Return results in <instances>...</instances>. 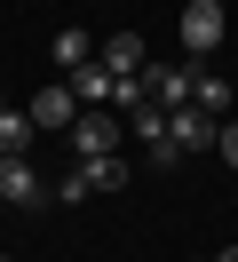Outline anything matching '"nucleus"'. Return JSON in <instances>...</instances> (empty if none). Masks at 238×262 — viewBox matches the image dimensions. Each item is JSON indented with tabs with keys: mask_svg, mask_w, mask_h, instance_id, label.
<instances>
[{
	"mask_svg": "<svg viewBox=\"0 0 238 262\" xmlns=\"http://www.w3.org/2000/svg\"><path fill=\"white\" fill-rule=\"evenodd\" d=\"M127 135L143 143V167H183L190 151L175 143V127H167V112L159 103H143V112H127Z\"/></svg>",
	"mask_w": 238,
	"mask_h": 262,
	"instance_id": "obj_1",
	"label": "nucleus"
},
{
	"mask_svg": "<svg viewBox=\"0 0 238 262\" xmlns=\"http://www.w3.org/2000/svg\"><path fill=\"white\" fill-rule=\"evenodd\" d=\"M63 80H72V96H79V103H111L119 72H111V64H79V72H63Z\"/></svg>",
	"mask_w": 238,
	"mask_h": 262,
	"instance_id": "obj_11",
	"label": "nucleus"
},
{
	"mask_svg": "<svg viewBox=\"0 0 238 262\" xmlns=\"http://www.w3.org/2000/svg\"><path fill=\"white\" fill-rule=\"evenodd\" d=\"M103 64L119 72V80H135V72H151V48H143V32H111V40H103Z\"/></svg>",
	"mask_w": 238,
	"mask_h": 262,
	"instance_id": "obj_9",
	"label": "nucleus"
},
{
	"mask_svg": "<svg viewBox=\"0 0 238 262\" xmlns=\"http://www.w3.org/2000/svg\"><path fill=\"white\" fill-rule=\"evenodd\" d=\"M0 112H8V103H0Z\"/></svg>",
	"mask_w": 238,
	"mask_h": 262,
	"instance_id": "obj_16",
	"label": "nucleus"
},
{
	"mask_svg": "<svg viewBox=\"0 0 238 262\" xmlns=\"http://www.w3.org/2000/svg\"><path fill=\"white\" fill-rule=\"evenodd\" d=\"M183 48L214 56L222 48V0H183Z\"/></svg>",
	"mask_w": 238,
	"mask_h": 262,
	"instance_id": "obj_5",
	"label": "nucleus"
},
{
	"mask_svg": "<svg viewBox=\"0 0 238 262\" xmlns=\"http://www.w3.org/2000/svg\"><path fill=\"white\" fill-rule=\"evenodd\" d=\"M143 88H151L159 112H183V103L199 96V72H190V64H151V72H143Z\"/></svg>",
	"mask_w": 238,
	"mask_h": 262,
	"instance_id": "obj_6",
	"label": "nucleus"
},
{
	"mask_svg": "<svg viewBox=\"0 0 238 262\" xmlns=\"http://www.w3.org/2000/svg\"><path fill=\"white\" fill-rule=\"evenodd\" d=\"M48 56H56V64H63V72H79V64H95V40H88V32H79V24H63V32H56V40H48Z\"/></svg>",
	"mask_w": 238,
	"mask_h": 262,
	"instance_id": "obj_12",
	"label": "nucleus"
},
{
	"mask_svg": "<svg viewBox=\"0 0 238 262\" xmlns=\"http://www.w3.org/2000/svg\"><path fill=\"white\" fill-rule=\"evenodd\" d=\"M214 151H222V167H238V119H222V143Z\"/></svg>",
	"mask_w": 238,
	"mask_h": 262,
	"instance_id": "obj_14",
	"label": "nucleus"
},
{
	"mask_svg": "<svg viewBox=\"0 0 238 262\" xmlns=\"http://www.w3.org/2000/svg\"><path fill=\"white\" fill-rule=\"evenodd\" d=\"M0 199H8V207H24V214H40L56 191L40 183V167H32V159H0Z\"/></svg>",
	"mask_w": 238,
	"mask_h": 262,
	"instance_id": "obj_4",
	"label": "nucleus"
},
{
	"mask_svg": "<svg viewBox=\"0 0 238 262\" xmlns=\"http://www.w3.org/2000/svg\"><path fill=\"white\" fill-rule=\"evenodd\" d=\"M214 262H238V246H222V254H214Z\"/></svg>",
	"mask_w": 238,
	"mask_h": 262,
	"instance_id": "obj_15",
	"label": "nucleus"
},
{
	"mask_svg": "<svg viewBox=\"0 0 238 262\" xmlns=\"http://www.w3.org/2000/svg\"><path fill=\"white\" fill-rule=\"evenodd\" d=\"M63 135H72V159H103V151H119V135H127V127L111 119V103H88V112H79Z\"/></svg>",
	"mask_w": 238,
	"mask_h": 262,
	"instance_id": "obj_3",
	"label": "nucleus"
},
{
	"mask_svg": "<svg viewBox=\"0 0 238 262\" xmlns=\"http://www.w3.org/2000/svg\"><path fill=\"white\" fill-rule=\"evenodd\" d=\"M199 112H214V119H230V80H222V72H199Z\"/></svg>",
	"mask_w": 238,
	"mask_h": 262,
	"instance_id": "obj_13",
	"label": "nucleus"
},
{
	"mask_svg": "<svg viewBox=\"0 0 238 262\" xmlns=\"http://www.w3.org/2000/svg\"><path fill=\"white\" fill-rule=\"evenodd\" d=\"M103 191H127V159L103 151V159H72V175L56 183V199H103Z\"/></svg>",
	"mask_w": 238,
	"mask_h": 262,
	"instance_id": "obj_2",
	"label": "nucleus"
},
{
	"mask_svg": "<svg viewBox=\"0 0 238 262\" xmlns=\"http://www.w3.org/2000/svg\"><path fill=\"white\" fill-rule=\"evenodd\" d=\"M167 127H175V143H183V151H214V143H222V119H214V112H199V103L167 112Z\"/></svg>",
	"mask_w": 238,
	"mask_h": 262,
	"instance_id": "obj_7",
	"label": "nucleus"
},
{
	"mask_svg": "<svg viewBox=\"0 0 238 262\" xmlns=\"http://www.w3.org/2000/svg\"><path fill=\"white\" fill-rule=\"evenodd\" d=\"M32 135H40L32 112H0V159H32Z\"/></svg>",
	"mask_w": 238,
	"mask_h": 262,
	"instance_id": "obj_10",
	"label": "nucleus"
},
{
	"mask_svg": "<svg viewBox=\"0 0 238 262\" xmlns=\"http://www.w3.org/2000/svg\"><path fill=\"white\" fill-rule=\"evenodd\" d=\"M79 112H88V103L72 96V80H63V88H40V96H32V119H40V127H72Z\"/></svg>",
	"mask_w": 238,
	"mask_h": 262,
	"instance_id": "obj_8",
	"label": "nucleus"
}]
</instances>
